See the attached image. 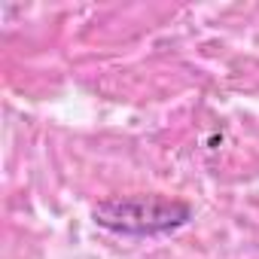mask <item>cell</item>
<instances>
[{"label": "cell", "mask_w": 259, "mask_h": 259, "mask_svg": "<svg viewBox=\"0 0 259 259\" xmlns=\"http://www.w3.org/2000/svg\"><path fill=\"white\" fill-rule=\"evenodd\" d=\"M92 217L98 226L122 235H162L180 229L192 217V207L165 195H122L101 201Z\"/></svg>", "instance_id": "1"}]
</instances>
